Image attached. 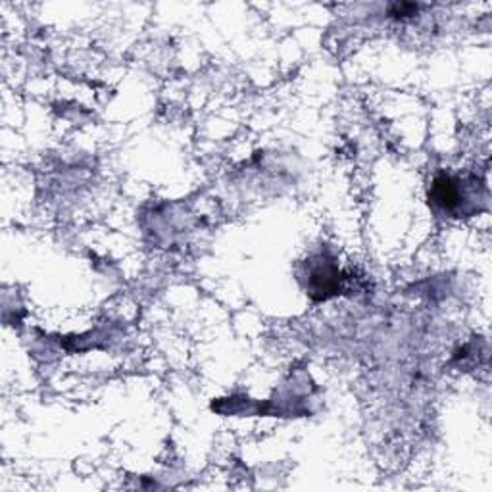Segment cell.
Here are the masks:
<instances>
[{
  "mask_svg": "<svg viewBox=\"0 0 492 492\" xmlns=\"http://www.w3.org/2000/svg\"><path fill=\"white\" fill-rule=\"evenodd\" d=\"M464 183L458 179H452L448 175L435 179L433 190H431V200L436 208H441L445 214H460L464 210L466 192H464Z\"/></svg>",
  "mask_w": 492,
  "mask_h": 492,
  "instance_id": "obj_1",
  "label": "cell"
}]
</instances>
